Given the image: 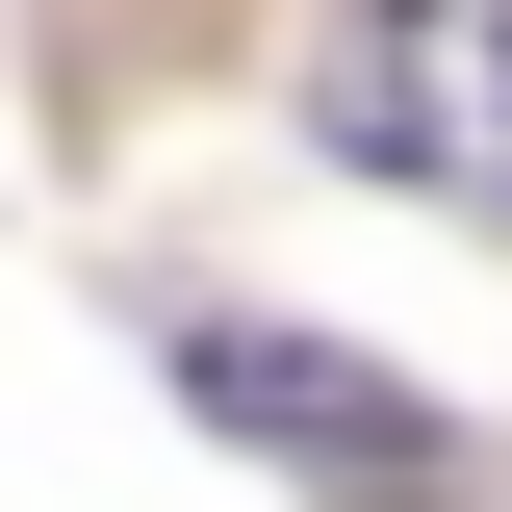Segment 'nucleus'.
<instances>
[{
  "label": "nucleus",
  "mask_w": 512,
  "mask_h": 512,
  "mask_svg": "<svg viewBox=\"0 0 512 512\" xmlns=\"http://www.w3.org/2000/svg\"><path fill=\"white\" fill-rule=\"evenodd\" d=\"M308 128L359 154V180H436V205L512 231V0H333Z\"/></svg>",
  "instance_id": "f257e3e1"
},
{
  "label": "nucleus",
  "mask_w": 512,
  "mask_h": 512,
  "mask_svg": "<svg viewBox=\"0 0 512 512\" xmlns=\"http://www.w3.org/2000/svg\"><path fill=\"white\" fill-rule=\"evenodd\" d=\"M180 384L231 410V436H282V461H359V512H461V436H436L384 359H308V333H180Z\"/></svg>",
  "instance_id": "f03ea898"
}]
</instances>
